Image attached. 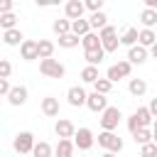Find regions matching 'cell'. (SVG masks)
Instances as JSON below:
<instances>
[{
  "mask_svg": "<svg viewBox=\"0 0 157 157\" xmlns=\"http://www.w3.org/2000/svg\"><path fill=\"white\" fill-rule=\"evenodd\" d=\"M96 140H98V145H101L105 152H115V155H118V152L123 150V140H120L113 130H103V132H98Z\"/></svg>",
  "mask_w": 157,
  "mask_h": 157,
  "instance_id": "2",
  "label": "cell"
},
{
  "mask_svg": "<svg viewBox=\"0 0 157 157\" xmlns=\"http://www.w3.org/2000/svg\"><path fill=\"white\" fill-rule=\"evenodd\" d=\"M135 115H137V120H140V125H142V128H150V125L155 123V115L150 113V108H147V105L137 108V110H135Z\"/></svg>",
  "mask_w": 157,
  "mask_h": 157,
  "instance_id": "26",
  "label": "cell"
},
{
  "mask_svg": "<svg viewBox=\"0 0 157 157\" xmlns=\"http://www.w3.org/2000/svg\"><path fill=\"white\" fill-rule=\"evenodd\" d=\"M145 7H152V10H157V0H145Z\"/></svg>",
  "mask_w": 157,
  "mask_h": 157,
  "instance_id": "43",
  "label": "cell"
},
{
  "mask_svg": "<svg viewBox=\"0 0 157 157\" xmlns=\"http://www.w3.org/2000/svg\"><path fill=\"white\" fill-rule=\"evenodd\" d=\"M120 118H123L120 108L108 105V108L101 113V128H103V130H115V128H118V123H120Z\"/></svg>",
  "mask_w": 157,
  "mask_h": 157,
  "instance_id": "6",
  "label": "cell"
},
{
  "mask_svg": "<svg viewBox=\"0 0 157 157\" xmlns=\"http://www.w3.org/2000/svg\"><path fill=\"white\" fill-rule=\"evenodd\" d=\"M152 130H157V118H155V123H152Z\"/></svg>",
  "mask_w": 157,
  "mask_h": 157,
  "instance_id": "47",
  "label": "cell"
},
{
  "mask_svg": "<svg viewBox=\"0 0 157 157\" xmlns=\"http://www.w3.org/2000/svg\"><path fill=\"white\" fill-rule=\"evenodd\" d=\"M54 132L59 135V140H61V137L74 140V135H76V125H74L69 118H59V120H56V125H54Z\"/></svg>",
  "mask_w": 157,
  "mask_h": 157,
  "instance_id": "9",
  "label": "cell"
},
{
  "mask_svg": "<svg viewBox=\"0 0 157 157\" xmlns=\"http://www.w3.org/2000/svg\"><path fill=\"white\" fill-rule=\"evenodd\" d=\"M71 32H74V34H78V37H86V34H88V32H93V29H91V22L81 17V20H74V22H71Z\"/></svg>",
  "mask_w": 157,
  "mask_h": 157,
  "instance_id": "21",
  "label": "cell"
},
{
  "mask_svg": "<svg viewBox=\"0 0 157 157\" xmlns=\"http://www.w3.org/2000/svg\"><path fill=\"white\" fill-rule=\"evenodd\" d=\"M140 157H157V142H147L140 147Z\"/></svg>",
  "mask_w": 157,
  "mask_h": 157,
  "instance_id": "35",
  "label": "cell"
},
{
  "mask_svg": "<svg viewBox=\"0 0 157 157\" xmlns=\"http://www.w3.org/2000/svg\"><path fill=\"white\" fill-rule=\"evenodd\" d=\"M147 54H150V49H147V47L135 44V47H130V49H128V61H130V64H145V61H147Z\"/></svg>",
  "mask_w": 157,
  "mask_h": 157,
  "instance_id": "13",
  "label": "cell"
},
{
  "mask_svg": "<svg viewBox=\"0 0 157 157\" xmlns=\"http://www.w3.org/2000/svg\"><path fill=\"white\" fill-rule=\"evenodd\" d=\"M152 132H155V135H152V142H157V130H152Z\"/></svg>",
  "mask_w": 157,
  "mask_h": 157,
  "instance_id": "46",
  "label": "cell"
},
{
  "mask_svg": "<svg viewBox=\"0 0 157 157\" xmlns=\"http://www.w3.org/2000/svg\"><path fill=\"white\" fill-rule=\"evenodd\" d=\"M86 105H88L93 113H103V110L108 108V96L93 91V93H88V103H86Z\"/></svg>",
  "mask_w": 157,
  "mask_h": 157,
  "instance_id": "12",
  "label": "cell"
},
{
  "mask_svg": "<svg viewBox=\"0 0 157 157\" xmlns=\"http://www.w3.org/2000/svg\"><path fill=\"white\" fill-rule=\"evenodd\" d=\"M103 2H105V0H83L86 10H91V12H98V10H103Z\"/></svg>",
  "mask_w": 157,
  "mask_h": 157,
  "instance_id": "37",
  "label": "cell"
},
{
  "mask_svg": "<svg viewBox=\"0 0 157 157\" xmlns=\"http://www.w3.org/2000/svg\"><path fill=\"white\" fill-rule=\"evenodd\" d=\"M52 29H54L59 37H61V34H69V32H71V20H69V17H64V20H54V22H52Z\"/></svg>",
  "mask_w": 157,
  "mask_h": 157,
  "instance_id": "28",
  "label": "cell"
},
{
  "mask_svg": "<svg viewBox=\"0 0 157 157\" xmlns=\"http://www.w3.org/2000/svg\"><path fill=\"white\" fill-rule=\"evenodd\" d=\"M137 39H140V32H137L135 27H128V29L123 32V37H120V44L130 49V47H135V42H137Z\"/></svg>",
  "mask_w": 157,
  "mask_h": 157,
  "instance_id": "22",
  "label": "cell"
},
{
  "mask_svg": "<svg viewBox=\"0 0 157 157\" xmlns=\"http://www.w3.org/2000/svg\"><path fill=\"white\" fill-rule=\"evenodd\" d=\"M137 157H140V155H137Z\"/></svg>",
  "mask_w": 157,
  "mask_h": 157,
  "instance_id": "48",
  "label": "cell"
},
{
  "mask_svg": "<svg viewBox=\"0 0 157 157\" xmlns=\"http://www.w3.org/2000/svg\"><path fill=\"white\" fill-rule=\"evenodd\" d=\"M140 22H142L147 29H152V27L157 25V10H152V7H145V10L140 12Z\"/></svg>",
  "mask_w": 157,
  "mask_h": 157,
  "instance_id": "24",
  "label": "cell"
},
{
  "mask_svg": "<svg viewBox=\"0 0 157 157\" xmlns=\"http://www.w3.org/2000/svg\"><path fill=\"white\" fill-rule=\"evenodd\" d=\"M83 59L91 64V66H98L103 59H105V49H96V52H83Z\"/></svg>",
  "mask_w": 157,
  "mask_h": 157,
  "instance_id": "29",
  "label": "cell"
},
{
  "mask_svg": "<svg viewBox=\"0 0 157 157\" xmlns=\"http://www.w3.org/2000/svg\"><path fill=\"white\" fill-rule=\"evenodd\" d=\"M130 71H132V64H130L128 59H120L118 64L108 66V71H105V78H110L113 83H118L120 78H128V76H130Z\"/></svg>",
  "mask_w": 157,
  "mask_h": 157,
  "instance_id": "4",
  "label": "cell"
},
{
  "mask_svg": "<svg viewBox=\"0 0 157 157\" xmlns=\"http://www.w3.org/2000/svg\"><path fill=\"white\" fill-rule=\"evenodd\" d=\"M0 27H2V32H5V29H15V27H17V15H15V12L0 15Z\"/></svg>",
  "mask_w": 157,
  "mask_h": 157,
  "instance_id": "31",
  "label": "cell"
},
{
  "mask_svg": "<svg viewBox=\"0 0 157 157\" xmlns=\"http://www.w3.org/2000/svg\"><path fill=\"white\" fill-rule=\"evenodd\" d=\"M10 71H12V64L7 59L0 61V78H10Z\"/></svg>",
  "mask_w": 157,
  "mask_h": 157,
  "instance_id": "38",
  "label": "cell"
},
{
  "mask_svg": "<svg viewBox=\"0 0 157 157\" xmlns=\"http://www.w3.org/2000/svg\"><path fill=\"white\" fill-rule=\"evenodd\" d=\"M150 54H152V56L157 59V44H152V47H150Z\"/></svg>",
  "mask_w": 157,
  "mask_h": 157,
  "instance_id": "44",
  "label": "cell"
},
{
  "mask_svg": "<svg viewBox=\"0 0 157 157\" xmlns=\"http://www.w3.org/2000/svg\"><path fill=\"white\" fill-rule=\"evenodd\" d=\"M110 88H113V81H110V78H98V81L93 83V91H98V93H103V96H108Z\"/></svg>",
  "mask_w": 157,
  "mask_h": 157,
  "instance_id": "34",
  "label": "cell"
},
{
  "mask_svg": "<svg viewBox=\"0 0 157 157\" xmlns=\"http://www.w3.org/2000/svg\"><path fill=\"white\" fill-rule=\"evenodd\" d=\"M32 155H34V157H52V155H54V150H52V145H49V142H44V140H39V142L34 145V150H32Z\"/></svg>",
  "mask_w": 157,
  "mask_h": 157,
  "instance_id": "30",
  "label": "cell"
},
{
  "mask_svg": "<svg viewBox=\"0 0 157 157\" xmlns=\"http://www.w3.org/2000/svg\"><path fill=\"white\" fill-rule=\"evenodd\" d=\"M54 56V42L39 39V59H52Z\"/></svg>",
  "mask_w": 157,
  "mask_h": 157,
  "instance_id": "32",
  "label": "cell"
},
{
  "mask_svg": "<svg viewBox=\"0 0 157 157\" xmlns=\"http://www.w3.org/2000/svg\"><path fill=\"white\" fill-rule=\"evenodd\" d=\"M7 101H10V105H25L27 103V88L25 86H12Z\"/></svg>",
  "mask_w": 157,
  "mask_h": 157,
  "instance_id": "17",
  "label": "cell"
},
{
  "mask_svg": "<svg viewBox=\"0 0 157 157\" xmlns=\"http://www.w3.org/2000/svg\"><path fill=\"white\" fill-rule=\"evenodd\" d=\"M42 113H44L47 118H56V115H59V98L44 96V98H42Z\"/></svg>",
  "mask_w": 157,
  "mask_h": 157,
  "instance_id": "15",
  "label": "cell"
},
{
  "mask_svg": "<svg viewBox=\"0 0 157 157\" xmlns=\"http://www.w3.org/2000/svg\"><path fill=\"white\" fill-rule=\"evenodd\" d=\"M74 147H76V142H74V140L61 137V140H59V145H56V150H54V157H74Z\"/></svg>",
  "mask_w": 157,
  "mask_h": 157,
  "instance_id": "18",
  "label": "cell"
},
{
  "mask_svg": "<svg viewBox=\"0 0 157 157\" xmlns=\"http://www.w3.org/2000/svg\"><path fill=\"white\" fill-rule=\"evenodd\" d=\"M83 10H86V5H83V0H66V5H64V12H66V17L74 22V20H81L83 17Z\"/></svg>",
  "mask_w": 157,
  "mask_h": 157,
  "instance_id": "11",
  "label": "cell"
},
{
  "mask_svg": "<svg viewBox=\"0 0 157 157\" xmlns=\"http://www.w3.org/2000/svg\"><path fill=\"white\" fill-rule=\"evenodd\" d=\"M34 2H37L39 7H52V5H59L61 0H34Z\"/></svg>",
  "mask_w": 157,
  "mask_h": 157,
  "instance_id": "41",
  "label": "cell"
},
{
  "mask_svg": "<svg viewBox=\"0 0 157 157\" xmlns=\"http://www.w3.org/2000/svg\"><path fill=\"white\" fill-rule=\"evenodd\" d=\"M66 101H69V105L81 108V105H86V103H88V93H86L81 86H71V88L66 91Z\"/></svg>",
  "mask_w": 157,
  "mask_h": 157,
  "instance_id": "8",
  "label": "cell"
},
{
  "mask_svg": "<svg viewBox=\"0 0 157 157\" xmlns=\"http://www.w3.org/2000/svg\"><path fill=\"white\" fill-rule=\"evenodd\" d=\"M34 145H37V140H34V135H32L29 130L17 132V135H15V140H12V147H15L20 155H29V152L34 150Z\"/></svg>",
  "mask_w": 157,
  "mask_h": 157,
  "instance_id": "3",
  "label": "cell"
},
{
  "mask_svg": "<svg viewBox=\"0 0 157 157\" xmlns=\"http://www.w3.org/2000/svg\"><path fill=\"white\" fill-rule=\"evenodd\" d=\"M78 42H81V37H78V34H74V32H69V34H61V37H59V47H64V49H74V47H78Z\"/></svg>",
  "mask_w": 157,
  "mask_h": 157,
  "instance_id": "27",
  "label": "cell"
},
{
  "mask_svg": "<svg viewBox=\"0 0 157 157\" xmlns=\"http://www.w3.org/2000/svg\"><path fill=\"white\" fill-rule=\"evenodd\" d=\"M147 108H150V113H152V115H155V118H157V98H152V101H150V105H147Z\"/></svg>",
  "mask_w": 157,
  "mask_h": 157,
  "instance_id": "42",
  "label": "cell"
},
{
  "mask_svg": "<svg viewBox=\"0 0 157 157\" xmlns=\"http://www.w3.org/2000/svg\"><path fill=\"white\" fill-rule=\"evenodd\" d=\"M128 130H130L132 135H135L137 130H142V125H140V120H137V115H135V113H132V115L128 118Z\"/></svg>",
  "mask_w": 157,
  "mask_h": 157,
  "instance_id": "36",
  "label": "cell"
},
{
  "mask_svg": "<svg viewBox=\"0 0 157 157\" xmlns=\"http://www.w3.org/2000/svg\"><path fill=\"white\" fill-rule=\"evenodd\" d=\"M12 5H15V0H0V15L12 12Z\"/></svg>",
  "mask_w": 157,
  "mask_h": 157,
  "instance_id": "40",
  "label": "cell"
},
{
  "mask_svg": "<svg viewBox=\"0 0 157 157\" xmlns=\"http://www.w3.org/2000/svg\"><path fill=\"white\" fill-rule=\"evenodd\" d=\"M10 91H12V86H10V78H0V93L7 98V96H10Z\"/></svg>",
  "mask_w": 157,
  "mask_h": 157,
  "instance_id": "39",
  "label": "cell"
},
{
  "mask_svg": "<svg viewBox=\"0 0 157 157\" xmlns=\"http://www.w3.org/2000/svg\"><path fill=\"white\" fill-rule=\"evenodd\" d=\"M101 157H115V152H103Z\"/></svg>",
  "mask_w": 157,
  "mask_h": 157,
  "instance_id": "45",
  "label": "cell"
},
{
  "mask_svg": "<svg viewBox=\"0 0 157 157\" xmlns=\"http://www.w3.org/2000/svg\"><path fill=\"white\" fill-rule=\"evenodd\" d=\"M128 91H130L135 98L145 96V91H147V83H145V78H130V81H128Z\"/></svg>",
  "mask_w": 157,
  "mask_h": 157,
  "instance_id": "20",
  "label": "cell"
},
{
  "mask_svg": "<svg viewBox=\"0 0 157 157\" xmlns=\"http://www.w3.org/2000/svg\"><path fill=\"white\" fill-rule=\"evenodd\" d=\"M88 22H91V29H103V27H108V15L103 12V10H98V12H91V17H88Z\"/></svg>",
  "mask_w": 157,
  "mask_h": 157,
  "instance_id": "19",
  "label": "cell"
},
{
  "mask_svg": "<svg viewBox=\"0 0 157 157\" xmlns=\"http://www.w3.org/2000/svg\"><path fill=\"white\" fill-rule=\"evenodd\" d=\"M39 71L47 76V78H64V74H66V66L59 61V59H42L39 61Z\"/></svg>",
  "mask_w": 157,
  "mask_h": 157,
  "instance_id": "1",
  "label": "cell"
},
{
  "mask_svg": "<svg viewBox=\"0 0 157 157\" xmlns=\"http://www.w3.org/2000/svg\"><path fill=\"white\" fill-rule=\"evenodd\" d=\"M81 47H83V52H96V49H103L101 34H98V32H88L86 37H81Z\"/></svg>",
  "mask_w": 157,
  "mask_h": 157,
  "instance_id": "14",
  "label": "cell"
},
{
  "mask_svg": "<svg viewBox=\"0 0 157 157\" xmlns=\"http://www.w3.org/2000/svg\"><path fill=\"white\" fill-rule=\"evenodd\" d=\"M20 56H22L25 61H34V59H39V42H34V39H25L22 47H20Z\"/></svg>",
  "mask_w": 157,
  "mask_h": 157,
  "instance_id": "10",
  "label": "cell"
},
{
  "mask_svg": "<svg viewBox=\"0 0 157 157\" xmlns=\"http://www.w3.org/2000/svg\"><path fill=\"white\" fill-rule=\"evenodd\" d=\"M101 76H98V66H91V64H86L83 66V71H81V81L83 83H96Z\"/></svg>",
  "mask_w": 157,
  "mask_h": 157,
  "instance_id": "25",
  "label": "cell"
},
{
  "mask_svg": "<svg viewBox=\"0 0 157 157\" xmlns=\"http://www.w3.org/2000/svg\"><path fill=\"white\" fill-rule=\"evenodd\" d=\"M2 42H5L7 47H22L25 37H22V32L15 27V29H5V32H2Z\"/></svg>",
  "mask_w": 157,
  "mask_h": 157,
  "instance_id": "16",
  "label": "cell"
},
{
  "mask_svg": "<svg viewBox=\"0 0 157 157\" xmlns=\"http://www.w3.org/2000/svg\"><path fill=\"white\" fill-rule=\"evenodd\" d=\"M101 42H103V49H105V54L108 52H115L118 49V44H120V37H118V29L113 27V25H108V27H103L101 32Z\"/></svg>",
  "mask_w": 157,
  "mask_h": 157,
  "instance_id": "5",
  "label": "cell"
},
{
  "mask_svg": "<svg viewBox=\"0 0 157 157\" xmlns=\"http://www.w3.org/2000/svg\"><path fill=\"white\" fill-rule=\"evenodd\" d=\"M137 44H142V47H152V44H157V34H155V29H147V27H142L140 29V39H137Z\"/></svg>",
  "mask_w": 157,
  "mask_h": 157,
  "instance_id": "23",
  "label": "cell"
},
{
  "mask_svg": "<svg viewBox=\"0 0 157 157\" xmlns=\"http://www.w3.org/2000/svg\"><path fill=\"white\" fill-rule=\"evenodd\" d=\"M74 142H76V147H78L81 152H86V150H91V147H93L96 137H93V132H91L88 128H78V130H76V135H74Z\"/></svg>",
  "mask_w": 157,
  "mask_h": 157,
  "instance_id": "7",
  "label": "cell"
},
{
  "mask_svg": "<svg viewBox=\"0 0 157 157\" xmlns=\"http://www.w3.org/2000/svg\"><path fill=\"white\" fill-rule=\"evenodd\" d=\"M152 135H155V132H152L150 128H142V130H137V132H135L132 137H135V142H137V145L142 147V145H147V142H152Z\"/></svg>",
  "mask_w": 157,
  "mask_h": 157,
  "instance_id": "33",
  "label": "cell"
}]
</instances>
